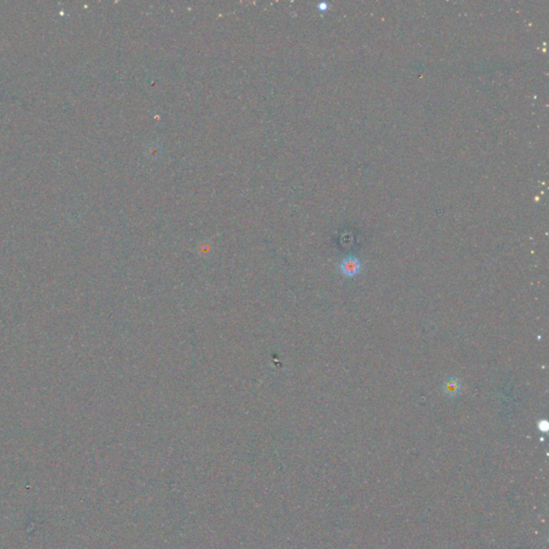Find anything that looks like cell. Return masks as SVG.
I'll return each instance as SVG.
<instances>
[{"mask_svg": "<svg viewBox=\"0 0 549 549\" xmlns=\"http://www.w3.org/2000/svg\"><path fill=\"white\" fill-rule=\"evenodd\" d=\"M538 427H539V429H540L541 432L546 433V432L548 430V427H549V426H548V422H547L546 420H542V421L539 422Z\"/></svg>", "mask_w": 549, "mask_h": 549, "instance_id": "3", "label": "cell"}, {"mask_svg": "<svg viewBox=\"0 0 549 549\" xmlns=\"http://www.w3.org/2000/svg\"><path fill=\"white\" fill-rule=\"evenodd\" d=\"M362 263L356 257H348L342 260L340 264V271L345 277L353 278L362 271Z\"/></svg>", "mask_w": 549, "mask_h": 549, "instance_id": "1", "label": "cell"}, {"mask_svg": "<svg viewBox=\"0 0 549 549\" xmlns=\"http://www.w3.org/2000/svg\"><path fill=\"white\" fill-rule=\"evenodd\" d=\"M442 390L448 397H456L462 391V384L458 378L449 377L442 385Z\"/></svg>", "mask_w": 549, "mask_h": 549, "instance_id": "2", "label": "cell"}]
</instances>
